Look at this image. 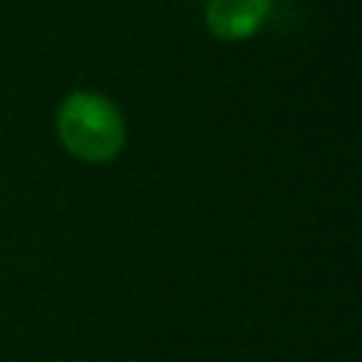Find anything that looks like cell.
<instances>
[{
  "label": "cell",
  "instance_id": "cell-1",
  "mask_svg": "<svg viewBox=\"0 0 362 362\" xmlns=\"http://www.w3.org/2000/svg\"><path fill=\"white\" fill-rule=\"evenodd\" d=\"M57 140L74 159L89 165H105L118 159L127 144L124 115L112 99L93 89L70 93L57 108Z\"/></svg>",
  "mask_w": 362,
  "mask_h": 362
},
{
  "label": "cell",
  "instance_id": "cell-2",
  "mask_svg": "<svg viewBox=\"0 0 362 362\" xmlns=\"http://www.w3.org/2000/svg\"><path fill=\"white\" fill-rule=\"evenodd\" d=\"M274 0H206L204 23L223 42H245L267 23Z\"/></svg>",
  "mask_w": 362,
  "mask_h": 362
}]
</instances>
